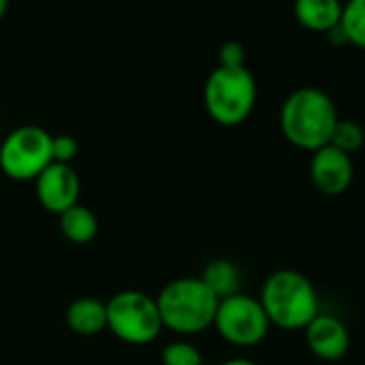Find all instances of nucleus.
Returning <instances> with one entry per match:
<instances>
[{
  "label": "nucleus",
  "mask_w": 365,
  "mask_h": 365,
  "mask_svg": "<svg viewBox=\"0 0 365 365\" xmlns=\"http://www.w3.org/2000/svg\"><path fill=\"white\" fill-rule=\"evenodd\" d=\"M337 120L339 116L333 99L314 86L290 93L279 110V127L284 138L292 146L309 153L329 144Z\"/></svg>",
  "instance_id": "1"
},
{
  "label": "nucleus",
  "mask_w": 365,
  "mask_h": 365,
  "mask_svg": "<svg viewBox=\"0 0 365 365\" xmlns=\"http://www.w3.org/2000/svg\"><path fill=\"white\" fill-rule=\"evenodd\" d=\"M258 301L269 322L284 331H303L320 314L314 284L294 269L273 271L264 279Z\"/></svg>",
  "instance_id": "2"
},
{
  "label": "nucleus",
  "mask_w": 365,
  "mask_h": 365,
  "mask_svg": "<svg viewBox=\"0 0 365 365\" xmlns=\"http://www.w3.org/2000/svg\"><path fill=\"white\" fill-rule=\"evenodd\" d=\"M163 329L198 335L213 327L220 299L200 277H176L155 297Z\"/></svg>",
  "instance_id": "3"
},
{
  "label": "nucleus",
  "mask_w": 365,
  "mask_h": 365,
  "mask_svg": "<svg viewBox=\"0 0 365 365\" xmlns=\"http://www.w3.org/2000/svg\"><path fill=\"white\" fill-rule=\"evenodd\" d=\"M207 114L222 127H237L250 118L258 99L256 78L247 67H215L202 91Z\"/></svg>",
  "instance_id": "4"
},
{
  "label": "nucleus",
  "mask_w": 365,
  "mask_h": 365,
  "mask_svg": "<svg viewBox=\"0 0 365 365\" xmlns=\"http://www.w3.org/2000/svg\"><path fill=\"white\" fill-rule=\"evenodd\" d=\"M108 331L125 344L144 346L163 331L155 297L142 290H120L106 301Z\"/></svg>",
  "instance_id": "5"
},
{
  "label": "nucleus",
  "mask_w": 365,
  "mask_h": 365,
  "mask_svg": "<svg viewBox=\"0 0 365 365\" xmlns=\"http://www.w3.org/2000/svg\"><path fill=\"white\" fill-rule=\"evenodd\" d=\"M52 163V133L37 125H22L0 142V170L11 180H35Z\"/></svg>",
  "instance_id": "6"
},
{
  "label": "nucleus",
  "mask_w": 365,
  "mask_h": 365,
  "mask_svg": "<svg viewBox=\"0 0 365 365\" xmlns=\"http://www.w3.org/2000/svg\"><path fill=\"white\" fill-rule=\"evenodd\" d=\"M213 327L228 344L252 348L267 337L271 322L258 299L239 292L220 301Z\"/></svg>",
  "instance_id": "7"
},
{
  "label": "nucleus",
  "mask_w": 365,
  "mask_h": 365,
  "mask_svg": "<svg viewBox=\"0 0 365 365\" xmlns=\"http://www.w3.org/2000/svg\"><path fill=\"white\" fill-rule=\"evenodd\" d=\"M33 182H35L37 200L48 213L61 215L80 202L82 182L76 168L69 163L52 161Z\"/></svg>",
  "instance_id": "8"
},
{
  "label": "nucleus",
  "mask_w": 365,
  "mask_h": 365,
  "mask_svg": "<svg viewBox=\"0 0 365 365\" xmlns=\"http://www.w3.org/2000/svg\"><path fill=\"white\" fill-rule=\"evenodd\" d=\"M309 178L314 187L324 196H341L354 178L352 157L339 148L327 144L312 153L309 159Z\"/></svg>",
  "instance_id": "9"
},
{
  "label": "nucleus",
  "mask_w": 365,
  "mask_h": 365,
  "mask_svg": "<svg viewBox=\"0 0 365 365\" xmlns=\"http://www.w3.org/2000/svg\"><path fill=\"white\" fill-rule=\"evenodd\" d=\"M303 331L307 348L322 361H339L350 348V333L337 316L320 312Z\"/></svg>",
  "instance_id": "10"
},
{
  "label": "nucleus",
  "mask_w": 365,
  "mask_h": 365,
  "mask_svg": "<svg viewBox=\"0 0 365 365\" xmlns=\"http://www.w3.org/2000/svg\"><path fill=\"white\" fill-rule=\"evenodd\" d=\"M65 322L76 335L93 337L108 329L106 301L97 297H80L69 303L65 312Z\"/></svg>",
  "instance_id": "11"
},
{
  "label": "nucleus",
  "mask_w": 365,
  "mask_h": 365,
  "mask_svg": "<svg viewBox=\"0 0 365 365\" xmlns=\"http://www.w3.org/2000/svg\"><path fill=\"white\" fill-rule=\"evenodd\" d=\"M339 0H294L297 22L314 33H329L341 20Z\"/></svg>",
  "instance_id": "12"
},
{
  "label": "nucleus",
  "mask_w": 365,
  "mask_h": 365,
  "mask_svg": "<svg viewBox=\"0 0 365 365\" xmlns=\"http://www.w3.org/2000/svg\"><path fill=\"white\" fill-rule=\"evenodd\" d=\"M58 226L63 237L73 245H88L99 232L97 215L80 202L58 215Z\"/></svg>",
  "instance_id": "13"
},
{
  "label": "nucleus",
  "mask_w": 365,
  "mask_h": 365,
  "mask_svg": "<svg viewBox=\"0 0 365 365\" xmlns=\"http://www.w3.org/2000/svg\"><path fill=\"white\" fill-rule=\"evenodd\" d=\"M200 279L213 290V294L222 301L241 292V271L228 258H215L205 269Z\"/></svg>",
  "instance_id": "14"
},
{
  "label": "nucleus",
  "mask_w": 365,
  "mask_h": 365,
  "mask_svg": "<svg viewBox=\"0 0 365 365\" xmlns=\"http://www.w3.org/2000/svg\"><path fill=\"white\" fill-rule=\"evenodd\" d=\"M339 26L346 33L350 46L365 50V0H348L341 7Z\"/></svg>",
  "instance_id": "15"
},
{
  "label": "nucleus",
  "mask_w": 365,
  "mask_h": 365,
  "mask_svg": "<svg viewBox=\"0 0 365 365\" xmlns=\"http://www.w3.org/2000/svg\"><path fill=\"white\" fill-rule=\"evenodd\" d=\"M363 142H365L363 127L359 123H354V120H341V118L335 123L331 140H329L331 146L339 148L341 153H346L350 157H352V153H356L363 146Z\"/></svg>",
  "instance_id": "16"
},
{
  "label": "nucleus",
  "mask_w": 365,
  "mask_h": 365,
  "mask_svg": "<svg viewBox=\"0 0 365 365\" xmlns=\"http://www.w3.org/2000/svg\"><path fill=\"white\" fill-rule=\"evenodd\" d=\"M163 365H205L200 348L187 339H176L163 346L161 350Z\"/></svg>",
  "instance_id": "17"
},
{
  "label": "nucleus",
  "mask_w": 365,
  "mask_h": 365,
  "mask_svg": "<svg viewBox=\"0 0 365 365\" xmlns=\"http://www.w3.org/2000/svg\"><path fill=\"white\" fill-rule=\"evenodd\" d=\"M80 146L78 140L69 133H58L52 135V161L54 163H73V159L78 157Z\"/></svg>",
  "instance_id": "18"
},
{
  "label": "nucleus",
  "mask_w": 365,
  "mask_h": 365,
  "mask_svg": "<svg viewBox=\"0 0 365 365\" xmlns=\"http://www.w3.org/2000/svg\"><path fill=\"white\" fill-rule=\"evenodd\" d=\"M222 67H245V48L239 41H226L220 48Z\"/></svg>",
  "instance_id": "19"
},
{
  "label": "nucleus",
  "mask_w": 365,
  "mask_h": 365,
  "mask_svg": "<svg viewBox=\"0 0 365 365\" xmlns=\"http://www.w3.org/2000/svg\"><path fill=\"white\" fill-rule=\"evenodd\" d=\"M220 365H258L256 361H252V359H245V356H235V359H226V361H222Z\"/></svg>",
  "instance_id": "20"
},
{
  "label": "nucleus",
  "mask_w": 365,
  "mask_h": 365,
  "mask_svg": "<svg viewBox=\"0 0 365 365\" xmlns=\"http://www.w3.org/2000/svg\"><path fill=\"white\" fill-rule=\"evenodd\" d=\"M9 11V0H0V20H3Z\"/></svg>",
  "instance_id": "21"
},
{
  "label": "nucleus",
  "mask_w": 365,
  "mask_h": 365,
  "mask_svg": "<svg viewBox=\"0 0 365 365\" xmlns=\"http://www.w3.org/2000/svg\"><path fill=\"white\" fill-rule=\"evenodd\" d=\"M0 142H3V120H0Z\"/></svg>",
  "instance_id": "22"
}]
</instances>
